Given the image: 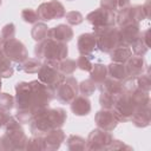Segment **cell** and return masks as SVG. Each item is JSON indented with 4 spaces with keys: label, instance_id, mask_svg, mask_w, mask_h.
Listing matches in <instances>:
<instances>
[{
    "label": "cell",
    "instance_id": "cell-16",
    "mask_svg": "<svg viewBox=\"0 0 151 151\" xmlns=\"http://www.w3.org/2000/svg\"><path fill=\"white\" fill-rule=\"evenodd\" d=\"M71 109L73 111L74 114L77 116H85L91 111V105L88 99L84 96V97H76L72 100L71 104Z\"/></svg>",
    "mask_w": 151,
    "mask_h": 151
},
{
    "label": "cell",
    "instance_id": "cell-1",
    "mask_svg": "<svg viewBox=\"0 0 151 151\" xmlns=\"http://www.w3.org/2000/svg\"><path fill=\"white\" fill-rule=\"evenodd\" d=\"M66 119V113L61 109L54 110H40L35 116L31 125V131L37 136L48 133L52 130L60 127Z\"/></svg>",
    "mask_w": 151,
    "mask_h": 151
},
{
    "label": "cell",
    "instance_id": "cell-19",
    "mask_svg": "<svg viewBox=\"0 0 151 151\" xmlns=\"http://www.w3.org/2000/svg\"><path fill=\"white\" fill-rule=\"evenodd\" d=\"M107 72L111 76L112 79H116V80H123L127 77V71H126V67L124 64L122 63H114V64H111L109 65L107 67Z\"/></svg>",
    "mask_w": 151,
    "mask_h": 151
},
{
    "label": "cell",
    "instance_id": "cell-20",
    "mask_svg": "<svg viewBox=\"0 0 151 151\" xmlns=\"http://www.w3.org/2000/svg\"><path fill=\"white\" fill-rule=\"evenodd\" d=\"M91 71V80L96 84V85H100L105 79H106V74H107V67L101 65V64H97L94 66H92Z\"/></svg>",
    "mask_w": 151,
    "mask_h": 151
},
{
    "label": "cell",
    "instance_id": "cell-12",
    "mask_svg": "<svg viewBox=\"0 0 151 151\" xmlns=\"http://www.w3.org/2000/svg\"><path fill=\"white\" fill-rule=\"evenodd\" d=\"M126 71H127V76L130 77H138L140 74L144 73V70L146 67V63L144 60L143 57L140 55H134V57H130L126 61Z\"/></svg>",
    "mask_w": 151,
    "mask_h": 151
},
{
    "label": "cell",
    "instance_id": "cell-33",
    "mask_svg": "<svg viewBox=\"0 0 151 151\" xmlns=\"http://www.w3.org/2000/svg\"><path fill=\"white\" fill-rule=\"evenodd\" d=\"M13 37H14V25L8 24L2 28V39L9 40V39H13Z\"/></svg>",
    "mask_w": 151,
    "mask_h": 151
},
{
    "label": "cell",
    "instance_id": "cell-8",
    "mask_svg": "<svg viewBox=\"0 0 151 151\" xmlns=\"http://www.w3.org/2000/svg\"><path fill=\"white\" fill-rule=\"evenodd\" d=\"M96 122H97V125L99 129H101L106 132H110L117 126L119 120H118L114 111H110V110L105 109L104 111H99L97 113Z\"/></svg>",
    "mask_w": 151,
    "mask_h": 151
},
{
    "label": "cell",
    "instance_id": "cell-5",
    "mask_svg": "<svg viewBox=\"0 0 151 151\" xmlns=\"http://www.w3.org/2000/svg\"><path fill=\"white\" fill-rule=\"evenodd\" d=\"M78 93L77 80L72 77L64 78V80L57 86V97L61 103H71Z\"/></svg>",
    "mask_w": 151,
    "mask_h": 151
},
{
    "label": "cell",
    "instance_id": "cell-21",
    "mask_svg": "<svg viewBox=\"0 0 151 151\" xmlns=\"http://www.w3.org/2000/svg\"><path fill=\"white\" fill-rule=\"evenodd\" d=\"M149 45L145 42V40L143 39V37L139 34V37L136 39V41L132 44V50L134 52L136 55H140L143 57L147 51H149Z\"/></svg>",
    "mask_w": 151,
    "mask_h": 151
},
{
    "label": "cell",
    "instance_id": "cell-32",
    "mask_svg": "<svg viewBox=\"0 0 151 151\" xmlns=\"http://www.w3.org/2000/svg\"><path fill=\"white\" fill-rule=\"evenodd\" d=\"M77 66L79 67V68H81V70H84V71H90L91 68H92V64H91V61H90V59L87 58V55H81L78 60H77Z\"/></svg>",
    "mask_w": 151,
    "mask_h": 151
},
{
    "label": "cell",
    "instance_id": "cell-30",
    "mask_svg": "<svg viewBox=\"0 0 151 151\" xmlns=\"http://www.w3.org/2000/svg\"><path fill=\"white\" fill-rule=\"evenodd\" d=\"M67 144H68V146L71 144H74V146H72L71 150H74V149L78 150V149H84L85 147V140L83 138L78 137V136H71L67 140Z\"/></svg>",
    "mask_w": 151,
    "mask_h": 151
},
{
    "label": "cell",
    "instance_id": "cell-24",
    "mask_svg": "<svg viewBox=\"0 0 151 151\" xmlns=\"http://www.w3.org/2000/svg\"><path fill=\"white\" fill-rule=\"evenodd\" d=\"M47 33H48V29L45 24H37L32 29V37L37 41H42L45 37H47Z\"/></svg>",
    "mask_w": 151,
    "mask_h": 151
},
{
    "label": "cell",
    "instance_id": "cell-17",
    "mask_svg": "<svg viewBox=\"0 0 151 151\" xmlns=\"http://www.w3.org/2000/svg\"><path fill=\"white\" fill-rule=\"evenodd\" d=\"M111 59L114 61V63H126L127 59L132 55V50L129 47V46H125V45H118L114 50H112L111 52Z\"/></svg>",
    "mask_w": 151,
    "mask_h": 151
},
{
    "label": "cell",
    "instance_id": "cell-15",
    "mask_svg": "<svg viewBox=\"0 0 151 151\" xmlns=\"http://www.w3.org/2000/svg\"><path fill=\"white\" fill-rule=\"evenodd\" d=\"M96 46H97V40L94 34H91V33L81 34L78 39V48L81 54L90 55L94 51Z\"/></svg>",
    "mask_w": 151,
    "mask_h": 151
},
{
    "label": "cell",
    "instance_id": "cell-25",
    "mask_svg": "<svg viewBox=\"0 0 151 151\" xmlns=\"http://www.w3.org/2000/svg\"><path fill=\"white\" fill-rule=\"evenodd\" d=\"M137 88V77L125 78L124 83L122 84V91L125 94H132Z\"/></svg>",
    "mask_w": 151,
    "mask_h": 151
},
{
    "label": "cell",
    "instance_id": "cell-6",
    "mask_svg": "<svg viewBox=\"0 0 151 151\" xmlns=\"http://www.w3.org/2000/svg\"><path fill=\"white\" fill-rule=\"evenodd\" d=\"M38 18L41 20H52L55 18H61L65 15V9L64 6L53 0L50 2H45L42 5H40V7L38 8Z\"/></svg>",
    "mask_w": 151,
    "mask_h": 151
},
{
    "label": "cell",
    "instance_id": "cell-14",
    "mask_svg": "<svg viewBox=\"0 0 151 151\" xmlns=\"http://www.w3.org/2000/svg\"><path fill=\"white\" fill-rule=\"evenodd\" d=\"M131 119L136 126L146 127L150 124V104L136 107Z\"/></svg>",
    "mask_w": 151,
    "mask_h": 151
},
{
    "label": "cell",
    "instance_id": "cell-28",
    "mask_svg": "<svg viewBox=\"0 0 151 151\" xmlns=\"http://www.w3.org/2000/svg\"><path fill=\"white\" fill-rule=\"evenodd\" d=\"M13 107V97L7 93H0V109L8 111Z\"/></svg>",
    "mask_w": 151,
    "mask_h": 151
},
{
    "label": "cell",
    "instance_id": "cell-18",
    "mask_svg": "<svg viewBox=\"0 0 151 151\" xmlns=\"http://www.w3.org/2000/svg\"><path fill=\"white\" fill-rule=\"evenodd\" d=\"M63 139H64V133H63L61 130H58V129L52 130L47 133V137L42 142L45 144L44 147H46V149H57V147H59Z\"/></svg>",
    "mask_w": 151,
    "mask_h": 151
},
{
    "label": "cell",
    "instance_id": "cell-11",
    "mask_svg": "<svg viewBox=\"0 0 151 151\" xmlns=\"http://www.w3.org/2000/svg\"><path fill=\"white\" fill-rule=\"evenodd\" d=\"M87 20L94 26H112L114 22V15L104 8H98L87 15Z\"/></svg>",
    "mask_w": 151,
    "mask_h": 151
},
{
    "label": "cell",
    "instance_id": "cell-3",
    "mask_svg": "<svg viewBox=\"0 0 151 151\" xmlns=\"http://www.w3.org/2000/svg\"><path fill=\"white\" fill-rule=\"evenodd\" d=\"M35 55L38 58H45L47 61H60L67 55V46L65 42H59L53 39L42 41L35 48Z\"/></svg>",
    "mask_w": 151,
    "mask_h": 151
},
{
    "label": "cell",
    "instance_id": "cell-34",
    "mask_svg": "<svg viewBox=\"0 0 151 151\" xmlns=\"http://www.w3.org/2000/svg\"><path fill=\"white\" fill-rule=\"evenodd\" d=\"M101 7L106 11H118V4L117 0H101Z\"/></svg>",
    "mask_w": 151,
    "mask_h": 151
},
{
    "label": "cell",
    "instance_id": "cell-2",
    "mask_svg": "<svg viewBox=\"0 0 151 151\" xmlns=\"http://www.w3.org/2000/svg\"><path fill=\"white\" fill-rule=\"evenodd\" d=\"M94 37L98 47L103 52L110 53L120 45L119 31L112 26H94Z\"/></svg>",
    "mask_w": 151,
    "mask_h": 151
},
{
    "label": "cell",
    "instance_id": "cell-4",
    "mask_svg": "<svg viewBox=\"0 0 151 151\" xmlns=\"http://www.w3.org/2000/svg\"><path fill=\"white\" fill-rule=\"evenodd\" d=\"M136 110V105L131 99V94L122 93L117 99L113 111L118 118V120H129L131 119L133 112Z\"/></svg>",
    "mask_w": 151,
    "mask_h": 151
},
{
    "label": "cell",
    "instance_id": "cell-9",
    "mask_svg": "<svg viewBox=\"0 0 151 151\" xmlns=\"http://www.w3.org/2000/svg\"><path fill=\"white\" fill-rule=\"evenodd\" d=\"M139 34H140L139 24H137V22H130L127 25L122 26V28L119 31L120 45H125V46L132 45L136 41V39L139 37Z\"/></svg>",
    "mask_w": 151,
    "mask_h": 151
},
{
    "label": "cell",
    "instance_id": "cell-35",
    "mask_svg": "<svg viewBox=\"0 0 151 151\" xmlns=\"http://www.w3.org/2000/svg\"><path fill=\"white\" fill-rule=\"evenodd\" d=\"M8 120H9L8 114H6V112H4V110L0 109V127L4 126L6 123H8Z\"/></svg>",
    "mask_w": 151,
    "mask_h": 151
},
{
    "label": "cell",
    "instance_id": "cell-31",
    "mask_svg": "<svg viewBox=\"0 0 151 151\" xmlns=\"http://www.w3.org/2000/svg\"><path fill=\"white\" fill-rule=\"evenodd\" d=\"M66 19H67V22L71 24V25H78L83 21V15L79 13V12H76V11H72V12H68L66 14Z\"/></svg>",
    "mask_w": 151,
    "mask_h": 151
},
{
    "label": "cell",
    "instance_id": "cell-7",
    "mask_svg": "<svg viewBox=\"0 0 151 151\" xmlns=\"http://www.w3.org/2000/svg\"><path fill=\"white\" fill-rule=\"evenodd\" d=\"M4 53L8 59L15 63H21L27 58V52L24 45L15 39H9L4 44Z\"/></svg>",
    "mask_w": 151,
    "mask_h": 151
},
{
    "label": "cell",
    "instance_id": "cell-36",
    "mask_svg": "<svg viewBox=\"0 0 151 151\" xmlns=\"http://www.w3.org/2000/svg\"><path fill=\"white\" fill-rule=\"evenodd\" d=\"M0 87H1V80H0Z\"/></svg>",
    "mask_w": 151,
    "mask_h": 151
},
{
    "label": "cell",
    "instance_id": "cell-26",
    "mask_svg": "<svg viewBox=\"0 0 151 151\" xmlns=\"http://www.w3.org/2000/svg\"><path fill=\"white\" fill-rule=\"evenodd\" d=\"M137 87L142 91H145V92H149L150 88H151V78H150V74L146 73V74H140L137 77Z\"/></svg>",
    "mask_w": 151,
    "mask_h": 151
},
{
    "label": "cell",
    "instance_id": "cell-27",
    "mask_svg": "<svg viewBox=\"0 0 151 151\" xmlns=\"http://www.w3.org/2000/svg\"><path fill=\"white\" fill-rule=\"evenodd\" d=\"M79 90H80V92L84 94V96H91L93 92H94V90H96V84L91 80V79H88V80H85V81H83L81 84H80V86H79Z\"/></svg>",
    "mask_w": 151,
    "mask_h": 151
},
{
    "label": "cell",
    "instance_id": "cell-29",
    "mask_svg": "<svg viewBox=\"0 0 151 151\" xmlns=\"http://www.w3.org/2000/svg\"><path fill=\"white\" fill-rule=\"evenodd\" d=\"M21 17H22V19H24L26 22H29V24H33V22H35V21L39 19L37 12H34V11L31 9V8L24 9L22 13H21Z\"/></svg>",
    "mask_w": 151,
    "mask_h": 151
},
{
    "label": "cell",
    "instance_id": "cell-37",
    "mask_svg": "<svg viewBox=\"0 0 151 151\" xmlns=\"http://www.w3.org/2000/svg\"><path fill=\"white\" fill-rule=\"evenodd\" d=\"M0 4H1V0H0Z\"/></svg>",
    "mask_w": 151,
    "mask_h": 151
},
{
    "label": "cell",
    "instance_id": "cell-22",
    "mask_svg": "<svg viewBox=\"0 0 151 151\" xmlns=\"http://www.w3.org/2000/svg\"><path fill=\"white\" fill-rule=\"evenodd\" d=\"M77 67V64L74 60H71V59H66V60H63V61H58V71L61 73V74H72L73 71L76 70Z\"/></svg>",
    "mask_w": 151,
    "mask_h": 151
},
{
    "label": "cell",
    "instance_id": "cell-13",
    "mask_svg": "<svg viewBox=\"0 0 151 151\" xmlns=\"http://www.w3.org/2000/svg\"><path fill=\"white\" fill-rule=\"evenodd\" d=\"M47 35H48L50 39H53L55 41L66 42V41H68V40L72 39L73 32H72V29L68 26H66V25H59L57 27H53V28L48 29Z\"/></svg>",
    "mask_w": 151,
    "mask_h": 151
},
{
    "label": "cell",
    "instance_id": "cell-23",
    "mask_svg": "<svg viewBox=\"0 0 151 151\" xmlns=\"http://www.w3.org/2000/svg\"><path fill=\"white\" fill-rule=\"evenodd\" d=\"M40 66H41V64L35 59H25V61L20 66V70L25 71L27 73H34V72L39 71Z\"/></svg>",
    "mask_w": 151,
    "mask_h": 151
},
{
    "label": "cell",
    "instance_id": "cell-10",
    "mask_svg": "<svg viewBox=\"0 0 151 151\" xmlns=\"http://www.w3.org/2000/svg\"><path fill=\"white\" fill-rule=\"evenodd\" d=\"M112 140L113 139L106 131L96 130V131H92L88 136L87 149H104V147H107V145L111 144Z\"/></svg>",
    "mask_w": 151,
    "mask_h": 151
}]
</instances>
